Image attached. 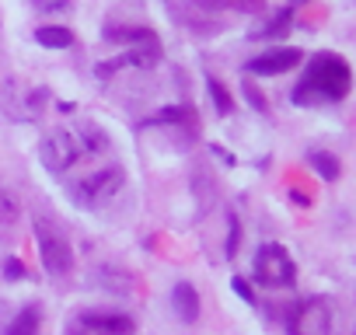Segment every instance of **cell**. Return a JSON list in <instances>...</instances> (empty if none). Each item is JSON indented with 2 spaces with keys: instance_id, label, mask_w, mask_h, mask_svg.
Segmentation results:
<instances>
[{
  "instance_id": "22",
  "label": "cell",
  "mask_w": 356,
  "mask_h": 335,
  "mask_svg": "<svg viewBox=\"0 0 356 335\" xmlns=\"http://www.w3.org/2000/svg\"><path fill=\"white\" fill-rule=\"evenodd\" d=\"M4 276H8V279H22V276H25V265H22L18 259H11V262L4 265Z\"/></svg>"
},
{
  "instance_id": "6",
  "label": "cell",
  "mask_w": 356,
  "mask_h": 335,
  "mask_svg": "<svg viewBox=\"0 0 356 335\" xmlns=\"http://www.w3.org/2000/svg\"><path fill=\"white\" fill-rule=\"evenodd\" d=\"M290 335H332V311L328 300L307 297L290 314Z\"/></svg>"
},
{
  "instance_id": "17",
  "label": "cell",
  "mask_w": 356,
  "mask_h": 335,
  "mask_svg": "<svg viewBox=\"0 0 356 335\" xmlns=\"http://www.w3.org/2000/svg\"><path fill=\"white\" fill-rule=\"evenodd\" d=\"M290 22H293V15H290V8H283V11H276V18L262 28V32H255L259 39H273V35H283V32H290Z\"/></svg>"
},
{
  "instance_id": "7",
  "label": "cell",
  "mask_w": 356,
  "mask_h": 335,
  "mask_svg": "<svg viewBox=\"0 0 356 335\" xmlns=\"http://www.w3.org/2000/svg\"><path fill=\"white\" fill-rule=\"evenodd\" d=\"M300 60H304L300 49H293V46H280V49H269V53L255 56V60L248 63V74H255V77H276V74L293 70Z\"/></svg>"
},
{
  "instance_id": "5",
  "label": "cell",
  "mask_w": 356,
  "mask_h": 335,
  "mask_svg": "<svg viewBox=\"0 0 356 335\" xmlns=\"http://www.w3.org/2000/svg\"><path fill=\"white\" fill-rule=\"evenodd\" d=\"M35 238H39V255H42V269L49 272V276H70L74 272V248H70V241L60 234V231H53L46 220H35Z\"/></svg>"
},
{
  "instance_id": "9",
  "label": "cell",
  "mask_w": 356,
  "mask_h": 335,
  "mask_svg": "<svg viewBox=\"0 0 356 335\" xmlns=\"http://www.w3.org/2000/svg\"><path fill=\"white\" fill-rule=\"evenodd\" d=\"M77 325H84L91 335H133L136 332L133 318L126 314H81Z\"/></svg>"
},
{
  "instance_id": "16",
  "label": "cell",
  "mask_w": 356,
  "mask_h": 335,
  "mask_svg": "<svg viewBox=\"0 0 356 335\" xmlns=\"http://www.w3.org/2000/svg\"><path fill=\"white\" fill-rule=\"evenodd\" d=\"M147 35H154L150 28H105V42H143Z\"/></svg>"
},
{
  "instance_id": "1",
  "label": "cell",
  "mask_w": 356,
  "mask_h": 335,
  "mask_svg": "<svg viewBox=\"0 0 356 335\" xmlns=\"http://www.w3.org/2000/svg\"><path fill=\"white\" fill-rule=\"evenodd\" d=\"M105 147H108V136H105L102 126H95V122H74V126L53 129L39 143V157H42L49 175H67L77 161L95 157Z\"/></svg>"
},
{
  "instance_id": "4",
  "label": "cell",
  "mask_w": 356,
  "mask_h": 335,
  "mask_svg": "<svg viewBox=\"0 0 356 335\" xmlns=\"http://www.w3.org/2000/svg\"><path fill=\"white\" fill-rule=\"evenodd\" d=\"M252 272H255V283L262 286H290L297 279V265L283 245H262L255 252Z\"/></svg>"
},
{
  "instance_id": "18",
  "label": "cell",
  "mask_w": 356,
  "mask_h": 335,
  "mask_svg": "<svg viewBox=\"0 0 356 335\" xmlns=\"http://www.w3.org/2000/svg\"><path fill=\"white\" fill-rule=\"evenodd\" d=\"M15 220H18V203L8 193H0V224H15Z\"/></svg>"
},
{
  "instance_id": "2",
  "label": "cell",
  "mask_w": 356,
  "mask_h": 335,
  "mask_svg": "<svg viewBox=\"0 0 356 335\" xmlns=\"http://www.w3.org/2000/svg\"><path fill=\"white\" fill-rule=\"evenodd\" d=\"M353 88V70L342 56L335 53H318L300 84L293 88V105H328V101H342Z\"/></svg>"
},
{
  "instance_id": "15",
  "label": "cell",
  "mask_w": 356,
  "mask_h": 335,
  "mask_svg": "<svg viewBox=\"0 0 356 335\" xmlns=\"http://www.w3.org/2000/svg\"><path fill=\"white\" fill-rule=\"evenodd\" d=\"M207 88H210V98H213L217 112H220V115H231V112H234V101H231L227 88H224V84H220L217 77H207Z\"/></svg>"
},
{
  "instance_id": "10",
  "label": "cell",
  "mask_w": 356,
  "mask_h": 335,
  "mask_svg": "<svg viewBox=\"0 0 356 335\" xmlns=\"http://www.w3.org/2000/svg\"><path fill=\"white\" fill-rule=\"evenodd\" d=\"M171 307H175V314L182 318V321L193 325L200 318V293H196V286L193 283H178L171 290Z\"/></svg>"
},
{
  "instance_id": "20",
  "label": "cell",
  "mask_w": 356,
  "mask_h": 335,
  "mask_svg": "<svg viewBox=\"0 0 356 335\" xmlns=\"http://www.w3.org/2000/svg\"><path fill=\"white\" fill-rule=\"evenodd\" d=\"M245 98H248V101L255 105V112H266V98H262V95L255 91V84H245Z\"/></svg>"
},
{
  "instance_id": "13",
  "label": "cell",
  "mask_w": 356,
  "mask_h": 335,
  "mask_svg": "<svg viewBox=\"0 0 356 335\" xmlns=\"http://www.w3.org/2000/svg\"><path fill=\"white\" fill-rule=\"evenodd\" d=\"M311 168H314L321 179H328V182L339 179V157H332L328 150H314V154H311Z\"/></svg>"
},
{
  "instance_id": "14",
  "label": "cell",
  "mask_w": 356,
  "mask_h": 335,
  "mask_svg": "<svg viewBox=\"0 0 356 335\" xmlns=\"http://www.w3.org/2000/svg\"><path fill=\"white\" fill-rule=\"evenodd\" d=\"M207 8H224V11H241V15H259L266 0H203Z\"/></svg>"
},
{
  "instance_id": "24",
  "label": "cell",
  "mask_w": 356,
  "mask_h": 335,
  "mask_svg": "<svg viewBox=\"0 0 356 335\" xmlns=\"http://www.w3.org/2000/svg\"><path fill=\"white\" fill-rule=\"evenodd\" d=\"M293 4H300V0H293Z\"/></svg>"
},
{
  "instance_id": "11",
  "label": "cell",
  "mask_w": 356,
  "mask_h": 335,
  "mask_svg": "<svg viewBox=\"0 0 356 335\" xmlns=\"http://www.w3.org/2000/svg\"><path fill=\"white\" fill-rule=\"evenodd\" d=\"M39 325H42V314H39V307H25V311H18L15 314V321L4 328V335H39Z\"/></svg>"
},
{
  "instance_id": "23",
  "label": "cell",
  "mask_w": 356,
  "mask_h": 335,
  "mask_svg": "<svg viewBox=\"0 0 356 335\" xmlns=\"http://www.w3.org/2000/svg\"><path fill=\"white\" fill-rule=\"evenodd\" d=\"M234 293H238V297H241V300H248V304H252V300H255V297H252V286H248V283H245V279H241V276H238V279H234Z\"/></svg>"
},
{
  "instance_id": "8",
  "label": "cell",
  "mask_w": 356,
  "mask_h": 335,
  "mask_svg": "<svg viewBox=\"0 0 356 335\" xmlns=\"http://www.w3.org/2000/svg\"><path fill=\"white\" fill-rule=\"evenodd\" d=\"M157 60H161V42H157L154 35H147L143 42H136L133 49H126L119 60L102 63V67H98V77H108V74H115L119 67H154Z\"/></svg>"
},
{
  "instance_id": "19",
  "label": "cell",
  "mask_w": 356,
  "mask_h": 335,
  "mask_svg": "<svg viewBox=\"0 0 356 335\" xmlns=\"http://www.w3.org/2000/svg\"><path fill=\"white\" fill-rule=\"evenodd\" d=\"M227 224H231V231H227V248H224V255L234 259V255H238V241H241V224H238V217H231Z\"/></svg>"
},
{
  "instance_id": "3",
  "label": "cell",
  "mask_w": 356,
  "mask_h": 335,
  "mask_svg": "<svg viewBox=\"0 0 356 335\" xmlns=\"http://www.w3.org/2000/svg\"><path fill=\"white\" fill-rule=\"evenodd\" d=\"M122 182H126V172L119 164H102V168H95V172H84L77 182H70L67 189H70V199L77 203V206H84V210H95V206H102V203H108L119 189H122Z\"/></svg>"
},
{
  "instance_id": "12",
  "label": "cell",
  "mask_w": 356,
  "mask_h": 335,
  "mask_svg": "<svg viewBox=\"0 0 356 335\" xmlns=\"http://www.w3.org/2000/svg\"><path fill=\"white\" fill-rule=\"evenodd\" d=\"M35 42L46 46V49H70L74 46V32L63 28V25H46L35 32Z\"/></svg>"
},
{
  "instance_id": "21",
  "label": "cell",
  "mask_w": 356,
  "mask_h": 335,
  "mask_svg": "<svg viewBox=\"0 0 356 335\" xmlns=\"http://www.w3.org/2000/svg\"><path fill=\"white\" fill-rule=\"evenodd\" d=\"M32 4H35L39 11H63L70 0H32Z\"/></svg>"
}]
</instances>
